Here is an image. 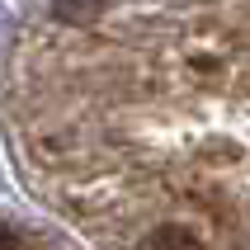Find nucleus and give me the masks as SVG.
I'll return each instance as SVG.
<instances>
[{
	"instance_id": "obj_1",
	"label": "nucleus",
	"mask_w": 250,
	"mask_h": 250,
	"mask_svg": "<svg viewBox=\"0 0 250 250\" xmlns=\"http://www.w3.org/2000/svg\"><path fill=\"white\" fill-rule=\"evenodd\" d=\"M142 250H203V241H198V231H189V227L166 222V227H156L151 236L142 241Z\"/></svg>"
},
{
	"instance_id": "obj_2",
	"label": "nucleus",
	"mask_w": 250,
	"mask_h": 250,
	"mask_svg": "<svg viewBox=\"0 0 250 250\" xmlns=\"http://www.w3.org/2000/svg\"><path fill=\"white\" fill-rule=\"evenodd\" d=\"M99 10H104V0H57V14L71 19V24H76V19H95Z\"/></svg>"
},
{
	"instance_id": "obj_3",
	"label": "nucleus",
	"mask_w": 250,
	"mask_h": 250,
	"mask_svg": "<svg viewBox=\"0 0 250 250\" xmlns=\"http://www.w3.org/2000/svg\"><path fill=\"white\" fill-rule=\"evenodd\" d=\"M0 250H24V246H19V236H14L10 227H0Z\"/></svg>"
}]
</instances>
